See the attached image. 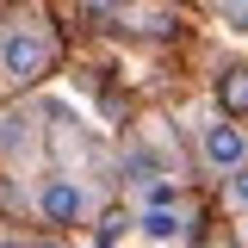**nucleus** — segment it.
Wrapping results in <instances>:
<instances>
[{"label": "nucleus", "mask_w": 248, "mask_h": 248, "mask_svg": "<svg viewBox=\"0 0 248 248\" xmlns=\"http://www.w3.org/2000/svg\"><path fill=\"white\" fill-rule=\"evenodd\" d=\"M199 155L211 161L217 174H236V168L248 161V143H242V130H236L230 118H217V124H205V137H199Z\"/></svg>", "instance_id": "3"}, {"label": "nucleus", "mask_w": 248, "mask_h": 248, "mask_svg": "<svg viewBox=\"0 0 248 248\" xmlns=\"http://www.w3.org/2000/svg\"><path fill=\"white\" fill-rule=\"evenodd\" d=\"M93 13H99V19H106V13H124V0H87Z\"/></svg>", "instance_id": "7"}, {"label": "nucleus", "mask_w": 248, "mask_h": 248, "mask_svg": "<svg viewBox=\"0 0 248 248\" xmlns=\"http://www.w3.org/2000/svg\"><path fill=\"white\" fill-rule=\"evenodd\" d=\"M217 106H223V118H242L248 112V68H223L217 75Z\"/></svg>", "instance_id": "4"}, {"label": "nucleus", "mask_w": 248, "mask_h": 248, "mask_svg": "<svg viewBox=\"0 0 248 248\" xmlns=\"http://www.w3.org/2000/svg\"><path fill=\"white\" fill-rule=\"evenodd\" d=\"M31 248H62V242H31Z\"/></svg>", "instance_id": "8"}, {"label": "nucleus", "mask_w": 248, "mask_h": 248, "mask_svg": "<svg viewBox=\"0 0 248 248\" xmlns=\"http://www.w3.org/2000/svg\"><path fill=\"white\" fill-rule=\"evenodd\" d=\"M137 223H143L149 242H174V236H180V205H143Z\"/></svg>", "instance_id": "5"}, {"label": "nucleus", "mask_w": 248, "mask_h": 248, "mask_svg": "<svg viewBox=\"0 0 248 248\" xmlns=\"http://www.w3.org/2000/svg\"><path fill=\"white\" fill-rule=\"evenodd\" d=\"M0 68H6L13 81H37V75L50 68V44H44L37 31H6V37H0Z\"/></svg>", "instance_id": "1"}, {"label": "nucleus", "mask_w": 248, "mask_h": 248, "mask_svg": "<svg viewBox=\"0 0 248 248\" xmlns=\"http://www.w3.org/2000/svg\"><path fill=\"white\" fill-rule=\"evenodd\" d=\"M230 199H236V205H248V161L230 174Z\"/></svg>", "instance_id": "6"}, {"label": "nucleus", "mask_w": 248, "mask_h": 248, "mask_svg": "<svg viewBox=\"0 0 248 248\" xmlns=\"http://www.w3.org/2000/svg\"><path fill=\"white\" fill-rule=\"evenodd\" d=\"M37 211H44V223H81V217H87V192H81V180L44 174V186H37Z\"/></svg>", "instance_id": "2"}]
</instances>
